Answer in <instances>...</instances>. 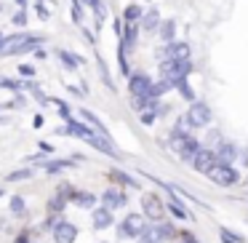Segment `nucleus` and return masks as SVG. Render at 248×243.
<instances>
[{
	"mask_svg": "<svg viewBox=\"0 0 248 243\" xmlns=\"http://www.w3.org/2000/svg\"><path fill=\"white\" fill-rule=\"evenodd\" d=\"M43 40H46L43 35H27V32L8 35V38H3L0 54H30V51H35Z\"/></svg>",
	"mask_w": 248,
	"mask_h": 243,
	"instance_id": "nucleus-1",
	"label": "nucleus"
},
{
	"mask_svg": "<svg viewBox=\"0 0 248 243\" xmlns=\"http://www.w3.org/2000/svg\"><path fill=\"white\" fill-rule=\"evenodd\" d=\"M189 70H192V62H182V59H171V56H166V59L160 62V78H166V81H176V78H187Z\"/></svg>",
	"mask_w": 248,
	"mask_h": 243,
	"instance_id": "nucleus-2",
	"label": "nucleus"
},
{
	"mask_svg": "<svg viewBox=\"0 0 248 243\" xmlns=\"http://www.w3.org/2000/svg\"><path fill=\"white\" fill-rule=\"evenodd\" d=\"M184 120H187L189 129H205L211 123V107L205 102H192L187 115H184Z\"/></svg>",
	"mask_w": 248,
	"mask_h": 243,
	"instance_id": "nucleus-3",
	"label": "nucleus"
},
{
	"mask_svg": "<svg viewBox=\"0 0 248 243\" xmlns=\"http://www.w3.org/2000/svg\"><path fill=\"white\" fill-rule=\"evenodd\" d=\"M208 177H211V182H216L219 187H230V184H235L237 179H240V174L235 171V166H232V163H221L219 161L208 171Z\"/></svg>",
	"mask_w": 248,
	"mask_h": 243,
	"instance_id": "nucleus-4",
	"label": "nucleus"
},
{
	"mask_svg": "<svg viewBox=\"0 0 248 243\" xmlns=\"http://www.w3.org/2000/svg\"><path fill=\"white\" fill-rule=\"evenodd\" d=\"M141 243H163V241H168V238H173V225H168V222H163V225H152V227H147L144 225V230H141Z\"/></svg>",
	"mask_w": 248,
	"mask_h": 243,
	"instance_id": "nucleus-5",
	"label": "nucleus"
},
{
	"mask_svg": "<svg viewBox=\"0 0 248 243\" xmlns=\"http://www.w3.org/2000/svg\"><path fill=\"white\" fill-rule=\"evenodd\" d=\"M128 91L131 97H150L152 94V78L144 75V72H134L128 81Z\"/></svg>",
	"mask_w": 248,
	"mask_h": 243,
	"instance_id": "nucleus-6",
	"label": "nucleus"
},
{
	"mask_svg": "<svg viewBox=\"0 0 248 243\" xmlns=\"http://www.w3.org/2000/svg\"><path fill=\"white\" fill-rule=\"evenodd\" d=\"M189 161H192V168H195V171H200V174H208L211 168L219 163V161H216V152L214 150H203V147H200Z\"/></svg>",
	"mask_w": 248,
	"mask_h": 243,
	"instance_id": "nucleus-7",
	"label": "nucleus"
},
{
	"mask_svg": "<svg viewBox=\"0 0 248 243\" xmlns=\"http://www.w3.org/2000/svg\"><path fill=\"white\" fill-rule=\"evenodd\" d=\"M141 230H144V216L141 214H128L120 222V235L123 238H139Z\"/></svg>",
	"mask_w": 248,
	"mask_h": 243,
	"instance_id": "nucleus-8",
	"label": "nucleus"
},
{
	"mask_svg": "<svg viewBox=\"0 0 248 243\" xmlns=\"http://www.w3.org/2000/svg\"><path fill=\"white\" fill-rule=\"evenodd\" d=\"M86 142L91 147H96L99 152H104V155H112V158H118L120 152H118V147L112 145V139H107V136H102V134H96V131H91V134L86 136Z\"/></svg>",
	"mask_w": 248,
	"mask_h": 243,
	"instance_id": "nucleus-9",
	"label": "nucleus"
},
{
	"mask_svg": "<svg viewBox=\"0 0 248 243\" xmlns=\"http://www.w3.org/2000/svg\"><path fill=\"white\" fill-rule=\"evenodd\" d=\"M78 238V227L72 222H56L54 225V241L56 243H75Z\"/></svg>",
	"mask_w": 248,
	"mask_h": 243,
	"instance_id": "nucleus-10",
	"label": "nucleus"
},
{
	"mask_svg": "<svg viewBox=\"0 0 248 243\" xmlns=\"http://www.w3.org/2000/svg\"><path fill=\"white\" fill-rule=\"evenodd\" d=\"M141 209H144V216H150V219H160L163 216V203L157 195L147 193L144 198H141Z\"/></svg>",
	"mask_w": 248,
	"mask_h": 243,
	"instance_id": "nucleus-11",
	"label": "nucleus"
},
{
	"mask_svg": "<svg viewBox=\"0 0 248 243\" xmlns=\"http://www.w3.org/2000/svg\"><path fill=\"white\" fill-rule=\"evenodd\" d=\"M163 56H171V59H182L187 62L189 56H192V49H189V43H168V49L163 51Z\"/></svg>",
	"mask_w": 248,
	"mask_h": 243,
	"instance_id": "nucleus-12",
	"label": "nucleus"
},
{
	"mask_svg": "<svg viewBox=\"0 0 248 243\" xmlns=\"http://www.w3.org/2000/svg\"><path fill=\"white\" fill-rule=\"evenodd\" d=\"M237 155H240V147L232 145V142H221L219 150H216V161H221V163H232Z\"/></svg>",
	"mask_w": 248,
	"mask_h": 243,
	"instance_id": "nucleus-13",
	"label": "nucleus"
},
{
	"mask_svg": "<svg viewBox=\"0 0 248 243\" xmlns=\"http://www.w3.org/2000/svg\"><path fill=\"white\" fill-rule=\"evenodd\" d=\"M91 222H93V227L96 230H107L109 225H112V211L109 209H93V214H91Z\"/></svg>",
	"mask_w": 248,
	"mask_h": 243,
	"instance_id": "nucleus-14",
	"label": "nucleus"
},
{
	"mask_svg": "<svg viewBox=\"0 0 248 243\" xmlns=\"http://www.w3.org/2000/svg\"><path fill=\"white\" fill-rule=\"evenodd\" d=\"M102 203H104V209L115 211V209H120V206H125V195L118 193V190H107V193L102 195Z\"/></svg>",
	"mask_w": 248,
	"mask_h": 243,
	"instance_id": "nucleus-15",
	"label": "nucleus"
},
{
	"mask_svg": "<svg viewBox=\"0 0 248 243\" xmlns=\"http://www.w3.org/2000/svg\"><path fill=\"white\" fill-rule=\"evenodd\" d=\"M62 134H72V136H80V139H86L88 134H91V129H88L86 123H78V120H72V115L67 118V126L62 129Z\"/></svg>",
	"mask_w": 248,
	"mask_h": 243,
	"instance_id": "nucleus-16",
	"label": "nucleus"
},
{
	"mask_svg": "<svg viewBox=\"0 0 248 243\" xmlns=\"http://www.w3.org/2000/svg\"><path fill=\"white\" fill-rule=\"evenodd\" d=\"M141 27L147 30V32H155L157 30V24H160V11H157V8H150V11H144L141 14Z\"/></svg>",
	"mask_w": 248,
	"mask_h": 243,
	"instance_id": "nucleus-17",
	"label": "nucleus"
},
{
	"mask_svg": "<svg viewBox=\"0 0 248 243\" xmlns=\"http://www.w3.org/2000/svg\"><path fill=\"white\" fill-rule=\"evenodd\" d=\"M136 35H139V30H136V22H131L125 30H120V38H123V43H120V46H123L125 51H131V49L136 46Z\"/></svg>",
	"mask_w": 248,
	"mask_h": 243,
	"instance_id": "nucleus-18",
	"label": "nucleus"
},
{
	"mask_svg": "<svg viewBox=\"0 0 248 243\" xmlns=\"http://www.w3.org/2000/svg\"><path fill=\"white\" fill-rule=\"evenodd\" d=\"M157 35H160L163 43H171L173 35H176V22H173V19H166V22H160V24H157Z\"/></svg>",
	"mask_w": 248,
	"mask_h": 243,
	"instance_id": "nucleus-19",
	"label": "nucleus"
},
{
	"mask_svg": "<svg viewBox=\"0 0 248 243\" xmlns=\"http://www.w3.org/2000/svg\"><path fill=\"white\" fill-rule=\"evenodd\" d=\"M80 115H83V120H86V123H91V129L96 131V134H102V136H107V139H112V136H109V131L104 129V126H102V120H99L96 115L91 113V110H83Z\"/></svg>",
	"mask_w": 248,
	"mask_h": 243,
	"instance_id": "nucleus-20",
	"label": "nucleus"
},
{
	"mask_svg": "<svg viewBox=\"0 0 248 243\" xmlns=\"http://www.w3.org/2000/svg\"><path fill=\"white\" fill-rule=\"evenodd\" d=\"M173 88H179V94H182L187 102H195V94H192V88H189L187 78H176V81H173Z\"/></svg>",
	"mask_w": 248,
	"mask_h": 243,
	"instance_id": "nucleus-21",
	"label": "nucleus"
},
{
	"mask_svg": "<svg viewBox=\"0 0 248 243\" xmlns=\"http://www.w3.org/2000/svg\"><path fill=\"white\" fill-rule=\"evenodd\" d=\"M46 174H59L64 168H72V161H46Z\"/></svg>",
	"mask_w": 248,
	"mask_h": 243,
	"instance_id": "nucleus-22",
	"label": "nucleus"
},
{
	"mask_svg": "<svg viewBox=\"0 0 248 243\" xmlns=\"http://www.w3.org/2000/svg\"><path fill=\"white\" fill-rule=\"evenodd\" d=\"M75 203L80 206V209H93L96 195H93V193H75Z\"/></svg>",
	"mask_w": 248,
	"mask_h": 243,
	"instance_id": "nucleus-23",
	"label": "nucleus"
},
{
	"mask_svg": "<svg viewBox=\"0 0 248 243\" xmlns=\"http://www.w3.org/2000/svg\"><path fill=\"white\" fill-rule=\"evenodd\" d=\"M141 14H144V11H141V6H136V3H134V6H128V8L123 11V19L131 24V22H139V19H141Z\"/></svg>",
	"mask_w": 248,
	"mask_h": 243,
	"instance_id": "nucleus-24",
	"label": "nucleus"
},
{
	"mask_svg": "<svg viewBox=\"0 0 248 243\" xmlns=\"http://www.w3.org/2000/svg\"><path fill=\"white\" fill-rule=\"evenodd\" d=\"M173 88V81H166L163 78L160 83H152V97H163V94H168Z\"/></svg>",
	"mask_w": 248,
	"mask_h": 243,
	"instance_id": "nucleus-25",
	"label": "nucleus"
},
{
	"mask_svg": "<svg viewBox=\"0 0 248 243\" xmlns=\"http://www.w3.org/2000/svg\"><path fill=\"white\" fill-rule=\"evenodd\" d=\"M59 59H62V65L64 67H70V70H75L78 65H80V56H75V54H67V51H59Z\"/></svg>",
	"mask_w": 248,
	"mask_h": 243,
	"instance_id": "nucleus-26",
	"label": "nucleus"
},
{
	"mask_svg": "<svg viewBox=\"0 0 248 243\" xmlns=\"http://www.w3.org/2000/svg\"><path fill=\"white\" fill-rule=\"evenodd\" d=\"M8 206H11V214L14 216H24V211H27V209H24V198H22V195H14Z\"/></svg>",
	"mask_w": 248,
	"mask_h": 243,
	"instance_id": "nucleus-27",
	"label": "nucleus"
},
{
	"mask_svg": "<svg viewBox=\"0 0 248 243\" xmlns=\"http://www.w3.org/2000/svg\"><path fill=\"white\" fill-rule=\"evenodd\" d=\"M109 177L112 179H118L120 184H125V187H139V184L134 182V179L128 177V174H123V171H118V168H112V171H109Z\"/></svg>",
	"mask_w": 248,
	"mask_h": 243,
	"instance_id": "nucleus-28",
	"label": "nucleus"
},
{
	"mask_svg": "<svg viewBox=\"0 0 248 243\" xmlns=\"http://www.w3.org/2000/svg\"><path fill=\"white\" fill-rule=\"evenodd\" d=\"M0 88H8V91H22L24 81H8V78H0Z\"/></svg>",
	"mask_w": 248,
	"mask_h": 243,
	"instance_id": "nucleus-29",
	"label": "nucleus"
},
{
	"mask_svg": "<svg viewBox=\"0 0 248 243\" xmlns=\"http://www.w3.org/2000/svg\"><path fill=\"white\" fill-rule=\"evenodd\" d=\"M30 177H32V168H19V171H11V174H8V182H19V179H30Z\"/></svg>",
	"mask_w": 248,
	"mask_h": 243,
	"instance_id": "nucleus-30",
	"label": "nucleus"
},
{
	"mask_svg": "<svg viewBox=\"0 0 248 243\" xmlns=\"http://www.w3.org/2000/svg\"><path fill=\"white\" fill-rule=\"evenodd\" d=\"M64 203H67V198H64L62 193H56V198L48 203V209H51V211H62V209H64Z\"/></svg>",
	"mask_w": 248,
	"mask_h": 243,
	"instance_id": "nucleus-31",
	"label": "nucleus"
},
{
	"mask_svg": "<svg viewBox=\"0 0 248 243\" xmlns=\"http://www.w3.org/2000/svg\"><path fill=\"white\" fill-rule=\"evenodd\" d=\"M86 6H91L93 8V14H96L99 19H104V6H102V0H83Z\"/></svg>",
	"mask_w": 248,
	"mask_h": 243,
	"instance_id": "nucleus-32",
	"label": "nucleus"
},
{
	"mask_svg": "<svg viewBox=\"0 0 248 243\" xmlns=\"http://www.w3.org/2000/svg\"><path fill=\"white\" fill-rule=\"evenodd\" d=\"M219 235H221V241H224V243H240V241H243L240 235H232L230 230H224V227L219 230Z\"/></svg>",
	"mask_w": 248,
	"mask_h": 243,
	"instance_id": "nucleus-33",
	"label": "nucleus"
},
{
	"mask_svg": "<svg viewBox=\"0 0 248 243\" xmlns=\"http://www.w3.org/2000/svg\"><path fill=\"white\" fill-rule=\"evenodd\" d=\"M27 11H24V8H22V11H19L16 14V16H14V24H16V27H24V24H27Z\"/></svg>",
	"mask_w": 248,
	"mask_h": 243,
	"instance_id": "nucleus-34",
	"label": "nucleus"
},
{
	"mask_svg": "<svg viewBox=\"0 0 248 243\" xmlns=\"http://www.w3.org/2000/svg\"><path fill=\"white\" fill-rule=\"evenodd\" d=\"M19 72H22L24 78H32V75H35V70H32L30 65H22V67H19Z\"/></svg>",
	"mask_w": 248,
	"mask_h": 243,
	"instance_id": "nucleus-35",
	"label": "nucleus"
},
{
	"mask_svg": "<svg viewBox=\"0 0 248 243\" xmlns=\"http://www.w3.org/2000/svg\"><path fill=\"white\" fill-rule=\"evenodd\" d=\"M152 120H155V113H141V123L144 126H152Z\"/></svg>",
	"mask_w": 248,
	"mask_h": 243,
	"instance_id": "nucleus-36",
	"label": "nucleus"
},
{
	"mask_svg": "<svg viewBox=\"0 0 248 243\" xmlns=\"http://www.w3.org/2000/svg\"><path fill=\"white\" fill-rule=\"evenodd\" d=\"M182 243H198V238L192 232H182Z\"/></svg>",
	"mask_w": 248,
	"mask_h": 243,
	"instance_id": "nucleus-37",
	"label": "nucleus"
},
{
	"mask_svg": "<svg viewBox=\"0 0 248 243\" xmlns=\"http://www.w3.org/2000/svg\"><path fill=\"white\" fill-rule=\"evenodd\" d=\"M51 150H54V147H51L48 142H40V152H51Z\"/></svg>",
	"mask_w": 248,
	"mask_h": 243,
	"instance_id": "nucleus-38",
	"label": "nucleus"
},
{
	"mask_svg": "<svg viewBox=\"0 0 248 243\" xmlns=\"http://www.w3.org/2000/svg\"><path fill=\"white\" fill-rule=\"evenodd\" d=\"M243 161H246V166H248V150H243Z\"/></svg>",
	"mask_w": 248,
	"mask_h": 243,
	"instance_id": "nucleus-39",
	"label": "nucleus"
},
{
	"mask_svg": "<svg viewBox=\"0 0 248 243\" xmlns=\"http://www.w3.org/2000/svg\"><path fill=\"white\" fill-rule=\"evenodd\" d=\"M16 3H19V6H22V8H24V6H27V0H16Z\"/></svg>",
	"mask_w": 248,
	"mask_h": 243,
	"instance_id": "nucleus-40",
	"label": "nucleus"
},
{
	"mask_svg": "<svg viewBox=\"0 0 248 243\" xmlns=\"http://www.w3.org/2000/svg\"><path fill=\"white\" fill-rule=\"evenodd\" d=\"M3 38H6V35H3V32H0V46H3Z\"/></svg>",
	"mask_w": 248,
	"mask_h": 243,
	"instance_id": "nucleus-41",
	"label": "nucleus"
}]
</instances>
